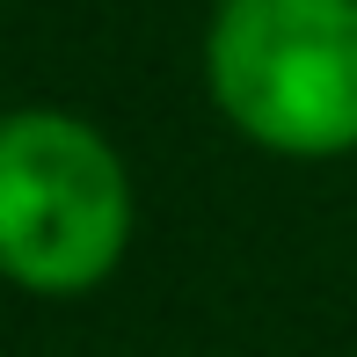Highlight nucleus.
<instances>
[{
    "instance_id": "1",
    "label": "nucleus",
    "mask_w": 357,
    "mask_h": 357,
    "mask_svg": "<svg viewBox=\"0 0 357 357\" xmlns=\"http://www.w3.org/2000/svg\"><path fill=\"white\" fill-rule=\"evenodd\" d=\"M204 66L219 109L270 153L357 146V0H226Z\"/></svg>"
},
{
    "instance_id": "2",
    "label": "nucleus",
    "mask_w": 357,
    "mask_h": 357,
    "mask_svg": "<svg viewBox=\"0 0 357 357\" xmlns=\"http://www.w3.org/2000/svg\"><path fill=\"white\" fill-rule=\"evenodd\" d=\"M132 183L102 132L59 109L0 117V278L66 299L117 270Z\"/></svg>"
}]
</instances>
